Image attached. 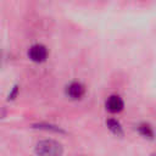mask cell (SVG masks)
<instances>
[{"label":"cell","instance_id":"6da1fadb","mask_svg":"<svg viewBox=\"0 0 156 156\" xmlns=\"http://www.w3.org/2000/svg\"><path fill=\"white\" fill-rule=\"evenodd\" d=\"M35 152L39 156H61L62 146L60 143H57L52 139H45L37 144Z\"/></svg>","mask_w":156,"mask_h":156},{"label":"cell","instance_id":"52a82bcc","mask_svg":"<svg viewBox=\"0 0 156 156\" xmlns=\"http://www.w3.org/2000/svg\"><path fill=\"white\" fill-rule=\"evenodd\" d=\"M151 156H156V152H154V154H152V155H151Z\"/></svg>","mask_w":156,"mask_h":156},{"label":"cell","instance_id":"277c9868","mask_svg":"<svg viewBox=\"0 0 156 156\" xmlns=\"http://www.w3.org/2000/svg\"><path fill=\"white\" fill-rule=\"evenodd\" d=\"M124 107V102L123 100L118 96V95H111L110 98H107L106 100V108L112 112V113H117L121 112Z\"/></svg>","mask_w":156,"mask_h":156},{"label":"cell","instance_id":"8992f818","mask_svg":"<svg viewBox=\"0 0 156 156\" xmlns=\"http://www.w3.org/2000/svg\"><path fill=\"white\" fill-rule=\"evenodd\" d=\"M106 124H107V127L115 133V134H122V127H121V124L116 121V119H108L107 122H106Z\"/></svg>","mask_w":156,"mask_h":156},{"label":"cell","instance_id":"7a4b0ae2","mask_svg":"<svg viewBox=\"0 0 156 156\" xmlns=\"http://www.w3.org/2000/svg\"><path fill=\"white\" fill-rule=\"evenodd\" d=\"M28 56L34 62H43L48 57V49L41 44H34L28 50Z\"/></svg>","mask_w":156,"mask_h":156},{"label":"cell","instance_id":"5b68a950","mask_svg":"<svg viewBox=\"0 0 156 156\" xmlns=\"http://www.w3.org/2000/svg\"><path fill=\"white\" fill-rule=\"evenodd\" d=\"M138 130H139V133H140L143 136H145V138L151 139V138L154 136V132H152V129H151V127H150L149 124H140V126L138 127Z\"/></svg>","mask_w":156,"mask_h":156},{"label":"cell","instance_id":"3957f363","mask_svg":"<svg viewBox=\"0 0 156 156\" xmlns=\"http://www.w3.org/2000/svg\"><path fill=\"white\" fill-rule=\"evenodd\" d=\"M66 93H67V95H68L71 99L77 100V99H80V98L84 95L85 88H84V85H83L82 83H79V82H72V83H69V84L67 85Z\"/></svg>","mask_w":156,"mask_h":156}]
</instances>
